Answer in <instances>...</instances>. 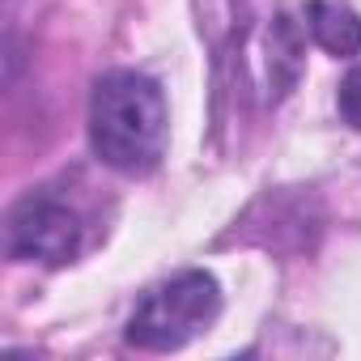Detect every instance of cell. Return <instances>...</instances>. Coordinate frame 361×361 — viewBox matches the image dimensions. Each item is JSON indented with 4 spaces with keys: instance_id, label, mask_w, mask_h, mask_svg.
Returning a JSON list of instances; mask_svg holds the SVG:
<instances>
[{
    "instance_id": "277c9868",
    "label": "cell",
    "mask_w": 361,
    "mask_h": 361,
    "mask_svg": "<svg viewBox=\"0 0 361 361\" xmlns=\"http://www.w3.org/2000/svg\"><path fill=\"white\" fill-rule=\"evenodd\" d=\"M302 60H306V39L289 13L264 18L243 39V51H238L243 81H247L251 98L264 106H276L281 98H289V90L302 77Z\"/></svg>"
},
{
    "instance_id": "8992f818",
    "label": "cell",
    "mask_w": 361,
    "mask_h": 361,
    "mask_svg": "<svg viewBox=\"0 0 361 361\" xmlns=\"http://www.w3.org/2000/svg\"><path fill=\"white\" fill-rule=\"evenodd\" d=\"M336 111H340V119H344L348 128L361 132V64L348 68V77L340 81V90H336Z\"/></svg>"
},
{
    "instance_id": "5b68a950",
    "label": "cell",
    "mask_w": 361,
    "mask_h": 361,
    "mask_svg": "<svg viewBox=\"0 0 361 361\" xmlns=\"http://www.w3.org/2000/svg\"><path fill=\"white\" fill-rule=\"evenodd\" d=\"M306 30L336 60H348V56L361 51V13L348 0H310L306 5Z\"/></svg>"
},
{
    "instance_id": "7a4b0ae2",
    "label": "cell",
    "mask_w": 361,
    "mask_h": 361,
    "mask_svg": "<svg viewBox=\"0 0 361 361\" xmlns=\"http://www.w3.org/2000/svg\"><path fill=\"white\" fill-rule=\"evenodd\" d=\"M221 314V285L213 272L204 268H188L174 272L170 281L153 285L136 310L128 314V344L145 348V353H170L192 344L200 331H209Z\"/></svg>"
},
{
    "instance_id": "3957f363",
    "label": "cell",
    "mask_w": 361,
    "mask_h": 361,
    "mask_svg": "<svg viewBox=\"0 0 361 361\" xmlns=\"http://www.w3.org/2000/svg\"><path fill=\"white\" fill-rule=\"evenodd\" d=\"M5 251L18 264H43V268L73 264L85 251V221L68 200L51 192H30L9 209Z\"/></svg>"
},
{
    "instance_id": "6da1fadb",
    "label": "cell",
    "mask_w": 361,
    "mask_h": 361,
    "mask_svg": "<svg viewBox=\"0 0 361 361\" xmlns=\"http://www.w3.org/2000/svg\"><path fill=\"white\" fill-rule=\"evenodd\" d=\"M170 106L153 77L115 68L90 94V149L119 174H149L166 157Z\"/></svg>"
}]
</instances>
